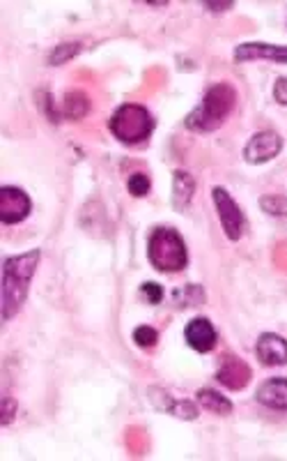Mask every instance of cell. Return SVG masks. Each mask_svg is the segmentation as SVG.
Returning a JSON list of instances; mask_svg holds the SVG:
<instances>
[{
	"mask_svg": "<svg viewBox=\"0 0 287 461\" xmlns=\"http://www.w3.org/2000/svg\"><path fill=\"white\" fill-rule=\"evenodd\" d=\"M262 208L271 214H287V198L281 197H266L260 201Z\"/></svg>",
	"mask_w": 287,
	"mask_h": 461,
	"instance_id": "obj_21",
	"label": "cell"
},
{
	"mask_svg": "<svg viewBox=\"0 0 287 461\" xmlns=\"http://www.w3.org/2000/svg\"><path fill=\"white\" fill-rule=\"evenodd\" d=\"M234 61H271L278 63V65H287V46L265 45V42H246V45H239L234 49Z\"/></svg>",
	"mask_w": 287,
	"mask_h": 461,
	"instance_id": "obj_9",
	"label": "cell"
},
{
	"mask_svg": "<svg viewBox=\"0 0 287 461\" xmlns=\"http://www.w3.org/2000/svg\"><path fill=\"white\" fill-rule=\"evenodd\" d=\"M127 187H129V192L134 194L135 198H143L150 194V187H152V180H150V176L147 173H134V176L129 178V182H127Z\"/></svg>",
	"mask_w": 287,
	"mask_h": 461,
	"instance_id": "obj_19",
	"label": "cell"
},
{
	"mask_svg": "<svg viewBox=\"0 0 287 461\" xmlns=\"http://www.w3.org/2000/svg\"><path fill=\"white\" fill-rule=\"evenodd\" d=\"M33 201L19 187H0V222L19 224L30 214Z\"/></svg>",
	"mask_w": 287,
	"mask_h": 461,
	"instance_id": "obj_6",
	"label": "cell"
},
{
	"mask_svg": "<svg viewBox=\"0 0 287 461\" xmlns=\"http://www.w3.org/2000/svg\"><path fill=\"white\" fill-rule=\"evenodd\" d=\"M234 3H205V7H209V10L214 12H223V10H230Z\"/></svg>",
	"mask_w": 287,
	"mask_h": 461,
	"instance_id": "obj_25",
	"label": "cell"
},
{
	"mask_svg": "<svg viewBox=\"0 0 287 461\" xmlns=\"http://www.w3.org/2000/svg\"><path fill=\"white\" fill-rule=\"evenodd\" d=\"M274 97H276L278 105L287 106V79H278L276 86H274Z\"/></svg>",
	"mask_w": 287,
	"mask_h": 461,
	"instance_id": "obj_23",
	"label": "cell"
},
{
	"mask_svg": "<svg viewBox=\"0 0 287 461\" xmlns=\"http://www.w3.org/2000/svg\"><path fill=\"white\" fill-rule=\"evenodd\" d=\"M175 302H177L179 307H198V305L205 302V293H202L198 284H189L175 293Z\"/></svg>",
	"mask_w": 287,
	"mask_h": 461,
	"instance_id": "obj_17",
	"label": "cell"
},
{
	"mask_svg": "<svg viewBox=\"0 0 287 461\" xmlns=\"http://www.w3.org/2000/svg\"><path fill=\"white\" fill-rule=\"evenodd\" d=\"M111 132L125 146H138L154 132L152 113L141 105H122L109 121Z\"/></svg>",
	"mask_w": 287,
	"mask_h": 461,
	"instance_id": "obj_4",
	"label": "cell"
},
{
	"mask_svg": "<svg viewBox=\"0 0 287 461\" xmlns=\"http://www.w3.org/2000/svg\"><path fill=\"white\" fill-rule=\"evenodd\" d=\"M141 291L152 305H159V302L163 300V289L159 284H154V281H145V284L141 286Z\"/></svg>",
	"mask_w": 287,
	"mask_h": 461,
	"instance_id": "obj_22",
	"label": "cell"
},
{
	"mask_svg": "<svg viewBox=\"0 0 287 461\" xmlns=\"http://www.w3.org/2000/svg\"><path fill=\"white\" fill-rule=\"evenodd\" d=\"M255 399L274 411H287V379H269L258 388Z\"/></svg>",
	"mask_w": 287,
	"mask_h": 461,
	"instance_id": "obj_12",
	"label": "cell"
},
{
	"mask_svg": "<svg viewBox=\"0 0 287 461\" xmlns=\"http://www.w3.org/2000/svg\"><path fill=\"white\" fill-rule=\"evenodd\" d=\"M283 150V138L276 132H258L250 137L244 148V160L249 164H266Z\"/></svg>",
	"mask_w": 287,
	"mask_h": 461,
	"instance_id": "obj_7",
	"label": "cell"
},
{
	"mask_svg": "<svg viewBox=\"0 0 287 461\" xmlns=\"http://www.w3.org/2000/svg\"><path fill=\"white\" fill-rule=\"evenodd\" d=\"M184 339L186 344L198 353H209L214 346H217L218 335H217V328L211 325L209 319L205 316H198V319L189 321L184 328Z\"/></svg>",
	"mask_w": 287,
	"mask_h": 461,
	"instance_id": "obj_10",
	"label": "cell"
},
{
	"mask_svg": "<svg viewBox=\"0 0 287 461\" xmlns=\"http://www.w3.org/2000/svg\"><path fill=\"white\" fill-rule=\"evenodd\" d=\"M255 356L266 367H281L287 365V341L281 335L265 332L255 344Z\"/></svg>",
	"mask_w": 287,
	"mask_h": 461,
	"instance_id": "obj_11",
	"label": "cell"
},
{
	"mask_svg": "<svg viewBox=\"0 0 287 461\" xmlns=\"http://www.w3.org/2000/svg\"><path fill=\"white\" fill-rule=\"evenodd\" d=\"M195 192V180L186 171H175L173 176V208L177 213H184L191 205V198Z\"/></svg>",
	"mask_w": 287,
	"mask_h": 461,
	"instance_id": "obj_13",
	"label": "cell"
},
{
	"mask_svg": "<svg viewBox=\"0 0 287 461\" xmlns=\"http://www.w3.org/2000/svg\"><path fill=\"white\" fill-rule=\"evenodd\" d=\"M237 105V93L230 83H214L205 93L202 102L195 106L186 118V127L193 132H214L223 122L228 121Z\"/></svg>",
	"mask_w": 287,
	"mask_h": 461,
	"instance_id": "obj_2",
	"label": "cell"
},
{
	"mask_svg": "<svg viewBox=\"0 0 287 461\" xmlns=\"http://www.w3.org/2000/svg\"><path fill=\"white\" fill-rule=\"evenodd\" d=\"M195 399H198V404H201L205 411L217 413V415H230V413H233V401H230L228 397H223L221 392L209 390V388L198 390Z\"/></svg>",
	"mask_w": 287,
	"mask_h": 461,
	"instance_id": "obj_14",
	"label": "cell"
},
{
	"mask_svg": "<svg viewBox=\"0 0 287 461\" xmlns=\"http://www.w3.org/2000/svg\"><path fill=\"white\" fill-rule=\"evenodd\" d=\"M39 258H42L39 249L5 258V264H3V321L14 319L21 312Z\"/></svg>",
	"mask_w": 287,
	"mask_h": 461,
	"instance_id": "obj_1",
	"label": "cell"
},
{
	"mask_svg": "<svg viewBox=\"0 0 287 461\" xmlns=\"http://www.w3.org/2000/svg\"><path fill=\"white\" fill-rule=\"evenodd\" d=\"M134 341L141 348H154L159 341V332L154 328H150V325H141V328L134 330Z\"/></svg>",
	"mask_w": 287,
	"mask_h": 461,
	"instance_id": "obj_20",
	"label": "cell"
},
{
	"mask_svg": "<svg viewBox=\"0 0 287 461\" xmlns=\"http://www.w3.org/2000/svg\"><path fill=\"white\" fill-rule=\"evenodd\" d=\"M87 109H90V102H87V97L81 90H74V93L65 97V115L71 118V121H81L83 115L87 113Z\"/></svg>",
	"mask_w": 287,
	"mask_h": 461,
	"instance_id": "obj_16",
	"label": "cell"
},
{
	"mask_svg": "<svg viewBox=\"0 0 287 461\" xmlns=\"http://www.w3.org/2000/svg\"><path fill=\"white\" fill-rule=\"evenodd\" d=\"M163 399H166V404H161V411L170 413V415L179 417V420H195L198 417V407L195 404H191V401H177L173 399V397H168L166 392H163Z\"/></svg>",
	"mask_w": 287,
	"mask_h": 461,
	"instance_id": "obj_15",
	"label": "cell"
},
{
	"mask_svg": "<svg viewBox=\"0 0 287 461\" xmlns=\"http://www.w3.org/2000/svg\"><path fill=\"white\" fill-rule=\"evenodd\" d=\"M81 51V45L78 42H71V45H60L55 46L53 54L49 55V65H62V63H67L70 58H74V55Z\"/></svg>",
	"mask_w": 287,
	"mask_h": 461,
	"instance_id": "obj_18",
	"label": "cell"
},
{
	"mask_svg": "<svg viewBox=\"0 0 287 461\" xmlns=\"http://www.w3.org/2000/svg\"><path fill=\"white\" fill-rule=\"evenodd\" d=\"M250 367L237 356H223L221 365H218L217 381L221 385H226L228 390H244L246 385L250 383Z\"/></svg>",
	"mask_w": 287,
	"mask_h": 461,
	"instance_id": "obj_8",
	"label": "cell"
},
{
	"mask_svg": "<svg viewBox=\"0 0 287 461\" xmlns=\"http://www.w3.org/2000/svg\"><path fill=\"white\" fill-rule=\"evenodd\" d=\"M14 417V401L12 397H5V411H3V424H10Z\"/></svg>",
	"mask_w": 287,
	"mask_h": 461,
	"instance_id": "obj_24",
	"label": "cell"
},
{
	"mask_svg": "<svg viewBox=\"0 0 287 461\" xmlns=\"http://www.w3.org/2000/svg\"><path fill=\"white\" fill-rule=\"evenodd\" d=\"M147 258L159 272H179L189 264L184 238L170 226H159L147 240Z\"/></svg>",
	"mask_w": 287,
	"mask_h": 461,
	"instance_id": "obj_3",
	"label": "cell"
},
{
	"mask_svg": "<svg viewBox=\"0 0 287 461\" xmlns=\"http://www.w3.org/2000/svg\"><path fill=\"white\" fill-rule=\"evenodd\" d=\"M211 197H214V205H217L218 220H221L226 236H228L233 242H237L239 238L244 236V230H246L244 210L239 208L237 201H234V198L228 194V189H223V187H214Z\"/></svg>",
	"mask_w": 287,
	"mask_h": 461,
	"instance_id": "obj_5",
	"label": "cell"
}]
</instances>
